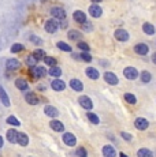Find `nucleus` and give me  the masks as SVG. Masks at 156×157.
<instances>
[{
  "label": "nucleus",
  "mask_w": 156,
  "mask_h": 157,
  "mask_svg": "<svg viewBox=\"0 0 156 157\" xmlns=\"http://www.w3.org/2000/svg\"><path fill=\"white\" fill-rule=\"evenodd\" d=\"M78 102H80V105L82 108H85V109H92L93 108V102H92V100L88 97V96H81L80 98H78Z\"/></svg>",
  "instance_id": "nucleus-1"
},
{
  "label": "nucleus",
  "mask_w": 156,
  "mask_h": 157,
  "mask_svg": "<svg viewBox=\"0 0 156 157\" xmlns=\"http://www.w3.org/2000/svg\"><path fill=\"white\" fill-rule=\"evenodd\" d=\"M63 142H64L67 146H74V145L77 144V138L74 134H71V132H64L63 134Z\"/></svg>",
  "instance_id": "nucleus-2"
},
{
  "label": "nucleus",
  "mask_w": 156,
  "mask_h": 157,
  "mask_svg": "<svg viewBox=\"0 0 156 157\" xmlns=\"http://www.w3.org/2000/svg\"><path fill=\"white\" fill-rule=\"evenodd\" d=\"M149 126V122L146 119H144V117H137L136 120H134V127H136L137 130H146Z\"/></svg>",
  "instance_id": "nucleus-3"
},
{
  "label": "nucleus",
  "mask_w": 156,
  "mask_h": 157,
  "mask_svg": "<svg viewBox=\"0 0 156 157\" xmlns=\"http://www.w3.org/2000/svg\"><path fill=\"white\" fill-rule=\"evenodd\" d=\"M123 75L127 78V79L133 81V79H136V78L138 77V71H137L134 67H126L123 70Z\"/></svg>",
  "instance_id": "nucleus-4"
},
{
  "label": "nucleus",
  "mask_w": 156,
  "mask_h": 157,
  "mask_svg": "<svg viewBox=\"0 0 156 157\" xmlns=\"http://www.w3.org/2000/svg\"><path fill=\"white\" fill-rule=\"evenodd\" d=\"M104 79H106V82L110 83V85H118L119 83L118 77H116L114 72H110V71H107L106 74H104Z\"/></svg>",
  "instance_id": "nucleus-5"
},
{
  "label": "nucleus",
  "mask_w": 156,
  "mask_h": 157,
  "mask_svg": "<svg viewBox=\"0 0 156 157\" xmlns=\"http://www.w3.org/2000/svg\"><path fill=\"white\" fill-rule=\"evenodd\" d=\"M115 38L118 41H122V43H125V41L129 40V33L126 32L125 29H118L115 32Z\"/></svg>",
  "instance_id": "nucleus-6"
},
{
  "label": "nucleus",
  "mask_w": 156,
  "mask_h": 157,
  "mask_svg": "<svg viewBox=\"0 0 156 157\" xmlns=\"http://www.w3.org/2000/svg\"><path fill=\"white\" fill-rule=\"evenodd\" d=\"M58 22H56L55 19H49L45 22V30L48 33H55L56 30H58Z\"/></svg>",
  "instance_id": "nucleus-7"
},
{
  "label": "nucleus",
  "mask_w": 156,
  "mask_h": 157,
  "mask_svg": "<svg viewBox=\"0 0 156 157\" xmlns=\"http://www.w3.org/2000/svg\"><path fill=\"white\" fill-rule=\"evenodd\" d=\"M51 13H52L53 18H56V19H64L66 18V11L60 7H53Z\"/></svg>",
  "instance_id": "nucleus-8"
},
{
  "label": "nucleus",
  "mask_w": 156,
  "mask_h": 157,
  "mask_svg": "<svg viewBox=\"0 0 156 157\" xmlns=\"http://www.w3.org/2000/svg\"><path fill=\"white\" fill-rule=\"evenodd\" d=\"M73 18H74V21L78 23H86V15L84 11H74V14H73Z\"/></svg>",
  "instance_id": "nucleus-9"
},
{
  "label": "nucleus",
  "mask_w": 156,
  "mask_h": 157,
  "mask_svg": "<svg viewBox=\"0 0 156 157\" xmlns=\"http://www.w3.org/2000/svg\"><path fill=\"white\" fill-rule=\"evenodd\" d=\"M51 87H52L53 90H56V92H60V90H64L66 87V83L63 82L60 79H55L51 82Z\"/></svg>",
  "instance_id": "nucleus-10"
},
{
  "label": "nucleus",
  "mask_w": 156,
  "mask_h": 157,
  "mask_svg": "<svg viewBox=\"0 0 156 157\" xmlns=\"http://www.w3.org/2000/svg\"><path fill=\"white\" fill-rule=\"evenodd\" d=\"M103 156L104 157H115L116 156V150L114 149L111 145H106L103 147Z\"/></svg>",
  "instance_id": "nucleus-11"
},
{
  "label": "nucleus",
  "mask_w": 156,
  "mask_h": 157,
  "mask_svg": "<svg viewBox=\"0 0 156 157\" xmlns=\"http://www.w3.org/2000/svg\"><path fill=\"white\" fill-rule=\"evenodd\" d=\"M44 112H45V115H47V116H49V117H56L59 115L58 109H56L55 107H52V105H45Z\"/></svg>",
  "instance_id": "nucleus-12"
},
{
  "label": "nucleus",
  "mask_w": 156,
  "mask_h": 157,
  "mask_svg": "<svg viewBox=\"0 0 156 157\" xmlns=\"http://www.w3.org/2000/svg\"><path fill=\"white\" fill-rule=\"evenodd\" d=\"M49 127L52 128L53 131H58V132H60V131H63V130H64V126H63V123L59 122V120H51Z\"/></svg>",
  "instance_id": "nucleus-13"
},
{
  "label": "nucleus",
  "mask_w": 156,
  "mask_h": 157,
  "mask_svg": "<svg viewBox=\"0 0 156 157\" xmlns=\"http://www.w3.org/2000/svg\"><path fill=\"white\" fill-rule=\"evenodd\" d=\"M148 51H149V48H148V45H145V44H137L136 47H134V52L138 53V55H146Z\"/></svg>",
  "instance_id": "nucleus-14"
},
{
  "label": "nucleus",
  "mask_w": 156,
  "mask_h": 157,
  "mask_svg": "<svg viewBox=\"0 0 156 157\" xmlns=\"http://www.w3.org/2000/svg\"><path fill=\"white\" fill-rule=\"evenodd\" d=\"M101 13H103V11H101V7H99L97 4H93L89 7V14H91L93 18H99L101 15Z\"/></svg>",
  "instance_id": "nucleus-15"
},
{
  "label": "nucleus",
  "mask_w": 156,
  "mask_h": 157,
  "mask_svg": "<svg viewBox=\"0 0 156 157\" xmlns=\"http://www.w3.org/2000/svg\"><path fill=\"white\" fill-rule=\"evenodd\" d=\"M18 135H19V132H17L15 130H8L7 131V140L10 141L11 144H15V142H18Z\"/></svg>",
  "instance_id": "nucleus-16"
},
{
  "label": "nucleus",
  "mask_w": 156,
  "mask_h": 157,
  "mask_svg": "<svg viewBox=\"0 0 156 157\" xmlns=\"http://www.w3.org/2000/svg\"><path fill=\"white\" fill-rule=\"evenodd\" d=\"M25 100L28 104H30V105H37L38 104V98H37V96L34 94V93H28V94L25 96Z\"/></svg>",
  "instance_id": "nucleus-17"
},
{
  "label": "nucleus",
  "mask_w": 156,
  "mask_h": 157,
  "mask_svg": "<svg viewBox=\"0 0 156 157\" xmlns=\"http://www.w3.org/2000/svg\"><path fill=\"white\" fill-rule=\"evenodd\" d=\"M70 86L73 90H76V92H81V90L84 89V85L82 82H81L80 79H71L70 81Z\"/></svg>",
  "instance_id": "nucleus-18"
},
{
  "label": "nucleus",
  "mask_w": 156,
  "mask_h": 157,
  "mask_svg": "<svg viewBox=\"0 0 156 157\" xmlns=\"http://www.w3.org/2000/svg\"><path fill=\"white\" fill-rule=\"evenodd\" d=\"M0 100H2V102L6 107H10V98H8L7 93H6V90L2 86H0Z\"/></svg>",
  "instance_id": "nucleus-19"
},
{
  "label": "nucleus",
  "mask_w": 156,
  "mask_h": 157,
  "mask_svg": "<svg viewBox=\"0 0 156 157\" xmlns=\"http://www.w3.org/2000/svg\"><path fill=\"white\" fill-rule=\"evenodd\" d=\"M19 62H18L17 59H10L7 60V63H6V67L8 68V70H17V68H19Z\"/></svg>",
  "instance_id": "nucleus-20"
},
{
  "label": "nucleus",
  "mask_w": 156,
  "mask_h": 157,
  "mask_svg": "<svg viewBox=\"0 0 156 157\" xmlns=\"http://www.w3.org/2000/svg\"><path fill=\"white\" fill-rule=\"evenodd\" d=\"M85 72H86V75H88L91 79H97L99 78V71L96 70V68H93V67H88Z\"/></svg>",
  "instance_id": "nucleus-21"
},
{
  "label": "nucleus",
  "mask_w": 156,
  "mask_h": 157,
  "mask_svg": "<svg viewBox=\"0 0 156 157\" xmlns=\"http://www.w3.org/2000/svg\"><path fill=\"white\" fill-rule=\"evenodd\" d=\"M18 144H19L21 146H26V145L29 144V138L25 132H19V135H18Z\"/></svg>",
  "instance_id": "nucleus-22"
},
{
  "label": "nucleus",
  "mask_w": 156,
  "mask_h": 157,
  "mask_svg": "<svg viewBox=\"0 0 156 157\" xmlns=\"http://www.w3.org/2000/svg\"><path fill=\"white\" fill-rule=\"evenodd\" d=\"M33 75H34V77H37V78H43L44 75H45V68L44 67H34L33 68Z\"/></svg>",
  "instance_id": "nucleus-23"
},
{
  "label": "nucleus",
  "mask_w": 156,
  "mask_h": 157,
  "mask_svg": "<svg viewBox=\"0 0 156 157\" xmlns=\"http://www.w3.org/2000/svg\"><path fill=\"white\" fill-rule=\"evenodd\" d=\"M142 30H144V33H146V34H149V36L155 34V28H154V25H151V23H148V22L142 25Z\"/></svg>",
  "instance_id": "nucleus-24"
},
{
  "label": "nucleus",
  "mask_w": 156,
  "mask_h": 157,
  "mask_svg": "<svg viewBox=\"0 0 156 157\" xmlns=\"http://www.w3.org/2000/svg\"><path fill=\"white\" fill-rule=\"evenodd\" d=\"M137 157H154V155H152V152L149 149L142 147V149H140L138 152H137Z\"/></svg>",
  "instance_id": "nucleus-25"
},
{
  "label": "nucleus",
  "mask_w": 156,
  "mask_h": 157,
  "mask_svg": "<svg viewBox=\"0 0 156 157\" xmlns=\"http://www.w3.org/2000/svg\"><path fill=\"white\" fill-rule=\"evenodd\" d=\"M15 86L19 90H26L28 89V82H26L25 79H22V78H19V79L15 81Z\"/></svg>",
  "instance_id": "nucleus-26"
},
{
  "label": "nucleus",
  "mask_w": 156,
  "mask_h": 157,
  "mask_svg": "<svg viewBox=\"0 0 156 157\" xmlns=\"http://www.w3.org/2000/svg\"><path fill=\"white\" fill-rule=\"evenodd\" d=\"M67 36L70 40H81V37H82V34L80 32H77V30H70Z\"/></svg>",
  "instance_id": "nucleus-27"
},
{
  "label": "nucleus",
  "mask_w": 156,
  "mask_h": 157,
  "mask_svg": "<svg viewBox=\"0 0 156 157\" xmlns=\"http://www.w3.org/2000/svg\"><path fill=\"white\" fill-rule=\"evenodd\" d=\"M86 117H88L89 122L93 123V124H99V122H100V119H99V116H97L96 113L89 112V113H86Z\"/></svg>",
  "instance_id": "nucleus-28"
},
{
  "label": "nucleus",
  "mask_w": 156,
  "mask_h": 157,
  "mask_svg": "<svg viewBox=\"0 0 156 157\" xmlns=\"http://www.w3.org/2000/svg\"><path fill=\"white\" fill-rule=\"evenodd\" d=\"M56 47H58L59 49L64 51V52H71V47H70V45H68V44L63 43V41H59V43L56 44Z\"/></svg>",
  "instance_id": "nucleus-29"
},
{
  "label": "nucleus",
  "mask_w": 156,
  "mask_h": 157,
  "mask_svg": "<svg viewBox=\"0 0 156 157\" xmlns=\"http://www.w3.org/2000/svg\"><path fill=\"white\" fill-rule=\"evenodd\" d=\"M49 75L51 77H55V78H58V77H60L62 75V70L59 67H51V70H49Z\"/></svg>",
  "instance_id": "nucleus-30"
},
{
  "label": "nucleus",
  "mask_w": 156,
  "mask_h": 157,
  "mask_svg": "<svg viewBox=\"0 0 156 157\" xmlns=\"http://www.w3.org/2000/svg\"><path fill=\"white\" fill-rule=\"evenodd\" d=\"M151 72L149 71H142L141 72V81H142L144 83H148L149 81H151Z\"/></svg>",
  "instance_id": "nucleus-31"
},
{
  "label": "nucleus",
  "mask_w": 156,
  "mask_h": 157,
  "mask_svg": "<svg viewBox=\"0 0 156 157\" xmlns=\"http://www.w3.org/2000/svg\"><path fill=\"white\" fill-rule=\"evenodd\" d=\"M125 100L129 102V104H136L137 102V98L134 94H131V93H126L125 94Z\"/></svg>",
  "instance_id": "nucleus-32"
},
{
  "label": "nucleus",
  "mask_w": 156,
  "mask_h": 157,
  "mask_svg": "<svg viewBox=\"0 0 156 157\" xmlns=\"http://www.w3.org/2000/svg\"><path fill=\"white\" fill-rule=\"evenodd\" d=\"M44 62H45V64L51 66V67H55L56 66V59L55 57H51V56H47L45 59H44Z\"/></svg>",
  "instance_id": "nucleus-33"
},
{
  "label": "nucleus",
  "mask_w": 156,
  "mask_h": 157,
  "mask_svg": "<svg viewBox=\"0 0 156 157\" xmlns=\"http://www.w3.org/2000/svg\"><path fill=\"white\" fill-rule=\"evenodd\" d=\"M7 123L8 124H13V126H19L21 124V122L17 119L15 116H8L7 117Z\"/></svg>",
  "instance_id": "nucleus-34"
},
{
  "label": "nucleus",
  "mask_w": 156,
  "mask_h": 157,
  "mask_svg": "<svg viewBox=\"0 0 156 157\" xmlns=\"http://www.w3.org/2000/svg\"><path fill=\"white\" fill-rule=\"evenodd\" d=\"M34 57H36L37 60H41V59H45L47 56H45V52H44L43 49H37V51L34 52Z\"/></svg>",
  "instance_id": "nucleus-35"
},
{
  "label": "nucleus",
  "mask_w": 156,
  "mask_h": 157,
  "mask_svg": "<svg viewBox=\"0 0 156 157\" xmlns=\"http://www.w3.org/2000/svg\"><path fill=\"white\" fill-rule=\"evenodd\" d=\"M36 62H37V59L34 57V55H30V56L26 57V63H28V66H30V67H34Z\"/></svg>",
  "instance_id": "nucleus-36"
},
{
  "label": "nucleus",
  "mask_w": 156,
  "mask_h": 157,
  "mask_svg": "<svg viewBox=\"0 0 156 157\" xmlns=\"http://www.w3.org/2000/svg\"><path fill=\"white\" fill-rule=\"evenodd\" d=\"M76 155L78 157H88V152L85 150V147H78L76 150Z\"/></svg>",
  "instance_id": "nucleus-37"
},
{
  "label": "nucleus",
  "mask_w": 156,
  "mask_h": 157,
  "mask_svg": "<svg viewBox=\"0 0 156 157\" xmlns=\"http://www.w3.org/2000/svg\"><path fill=\"white\" fill-rule=\"evenodd\" d=\"M21 51H23L22 44H14L13 47H11V52H14V53H18V52H21Z\"/></svg>",
  "instance_id": "nucleus-38"
},
{
  "label": "nucleus",
  "mask_w": 156,
  "mask_h": 157,
  "mask_svg": "<svg viewBox=\"0 0 156 157\" xmlns=\"http://www.w3.org/2000/svg\"><path fill=\"white\" fill-rule=\"evenodd\" d=\"M81 59H82L84 62H86V63H91V60H92V56L89 55L88 52H82V55H81Z\"/></svg>",
  "instance_id": "nucleus-39"
},
{
  "label": "nucleus",
  "mask_w": 156,
  "mask_h": 157,
  "mask_svg": "<svg viewBox=\"0 0 156 157\" xmlns=\"http://www.w3.org/2000/svg\"><path fill=\"white\" fill-rule=\"evenodd\" d=\"M78 48L82 49L84 52H89V45L85 44V43H78Z\"/></svg>",
  "instance_id": "nucleus-40"
},
{
  "label": "nucleus",
  "mask_w": 156,
  "mask_h": 157,
  "mask_svg": "<svg viewBox=\"0 0 156 157\" xmlns=\"http://www.w3.org/2000/svg\"><path fill=\"white\" fill-rule=\"evenodd\" d=\"M121 135L123 137V140H125V141H131V135H130V134H127V132L122 131V132H121Z\"/></svg>",
  "instance_id": "nucleus-41"
},
{
  "label": "nucleus",
  "mask_w": 156,
  "mask_h": 157,
  "mask_svg": "<svg viewBox=\"0 0 156 157\" xmlns=\"http://www.w3.org/2000/svg\"><path fill=\"white\" fill-rule=\"evenodd\" d=\"M85 28H86V30H91V29H92V25L86 22V23H84V29H85Z\"/></svg>",
  "instance_id": "nucleus-42"
},
{
  "label": "nucleus",
  "mask_w": 156,
  "mask_h": 157,
  "mask_svg": "<svg viewBox=\"0 0 156 157\" xmlns=\"http://www.w3.org/2000/svg\"><path fill=\"white\" fill-rule=\"evenodd\" d=\"M32 38H33V43H36V44H40V43H41V41L38 40L37 37H34V36H32Z\"/></svg>",
  "instance_id": "nucleus-43"
},
{
  "label": "nucleus",
  "mask_w": 156,
  "mask_h": 157,
  "mask_svg": "<svg viewBox=\"0 0 156 157\" xmlns=\"http://www.w3.org/2000/svg\"><path fill=\"white\" fill-rule=\"evenodd\" d=\"M152 62H154L155 64H156V52L154 53V55H152Z\"/></svg>",
  "instance_id": "nucleus-44"
},
{
  "label": "nucleus",
  "mask_w": 156,
  "mask_h": 157,
  "mask_svg": "<svg viewBox=\"0 0 156 157\" xmlns=\"http://www.w3.org/2000/svg\"><path fill=\"white\" fill-rule=\"evenodd\" d=\"M2 146H3V138L0 137V147H2Z\"/></svg>",
  "instance_id": "nucleus-45"
},
{
  "label": "nucleus",
  "mask_w": 156,
  "mask_h": 157,
  "mask_svg": "<svg viewBox=\"0 0 156 157\" xmlns=\"http://www.w3.org/2000/svg\"><path fill=\"white\" fill-rule=\"evenodd\" d=\"M119 157H127V156H126L125 153H121V155H119Z\"/></svg>",
  "instance_id": "nucleus-46"
},
{
  "label": "nucleus",
  "mask_w": 156,
  "mask_h": 157,
  "mask_svg": "<svg viewBox=\"0 0 156 157\" xmlns=\"http://www.w3.org/2000/svg\"><path fill=\"white\" fill-rule=\"evenodd\" d=\"M92 2H95V3H99V2H101V0H92Z\"/></svg>",
  "instance_id": "nucleus-47"
},
{
  "label": "nucleus",
  "mask_w": 156,
  "mask_h": 157,
  "mask_svg": "<svg viewBox=\"0 0 156 157\" xmlns=\"http://www.w3.org/2000/svg\"><path fill=\"white\" fill-rule=\"evenodd\" d=\"M43 2H45V0H43Z\"/></svg>",
  "instance_id": "nucleus-48"
}]
</instances>
